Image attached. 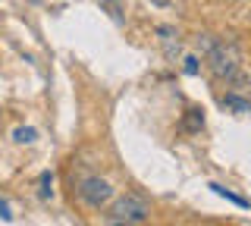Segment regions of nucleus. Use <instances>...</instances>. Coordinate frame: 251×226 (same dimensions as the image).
<instances>
[{
    "label": "nucleus",
    "mask_w": 251,
    "mask_h": 226,
    "mask_svg": "<svg viewBox=\"0 0 251 226\" xmlns=\"http://www.w3.org/2000/svg\"><path fill=\"white\" fill-rule=\"evenodd\" d=\"M107 226H145V223H123V220H110Z\"/></svg>",
    "instance_id": "obj_13"
},
{
    "label": "nucleus",
    "mask_w": 251,
    "mask_h": 226,
    "mask_svg": "<svg viewBox=\"0 0 251 226\" xmlns=\"http://www.w3.org/2000/svg\"><path fill=\"white\" fill-rule=\"evenodd\" d=\"M78 198L91 210H104L110 201H113V185L100 176H82L78 179Z\"/></svg>",
    "instance_id": "obj_3"
},
{
    "label": "nucleus",
    "mask_w": 251,
    "mask_h": 226,
    "mask_svg": "<svg viewBox=\"0 0 251 226\" xmlns=\"http://www.w3.org/2000/svg\"><path fill=\"white\" fill-rule=\"evenodd\" d=\"M207 69L217 82L232 85L235 91H245V85L251 82V75L245 73V60L235 41H214L207 48Z\"/></svg>",
    "instance_id": "obj_1"
},
{
    "label": "nucleus",
    "mask_w": 251,
    "mask_h": 226,
    "mask_svg": "<svg viewBox=\"0 0 251 226\" xmlns=\"http://www.w3.org/2000/svg\"><path fill=\"white\" fill-rule=\"evenodd\" d=\"M13 138H16L19 145H28V142H35V138H38V132L31 129V126H19V129L13 132Z\"/></svg>",
    "instance_id": "obj_8"
},
{
    "label": "nucleus",
    "mask_w": 251,
    "mask_h": 226,
    "mask_svg": "<svg viewBox=\"0 0 251 226\" xmlns=\"http://www.w3.org/2000/svg\"><path fill=\"white\" fill-rule=\"evenodd\" d=\"M100 6H104V10H110V16H113L116 22H123V13H120V6H116L113 0H100Z\"/></svg>",
    "instance_id": "obj_10"
},
{
    "label": "nucleus",
    "mask_w": 251,
    "mask_h": 226,
    "mask_svg": "<svg viewBox=\"0 0 251 226\" xmlns=\"http://www.w3.org/2000/svg\"><path fill=\"white\" fill-rule=\"evenodd\" d=\"M107 214H110V220H123V223H148L151 220V201L138 192H126L110 201Z\"/></svg>",
    "instance_id": "obj_2"
},
{
    "label": "nucleus",
    "mask_w": 251,
    "mask_h": 226,
    "mask_svg": "<svg viewBox=\"0 0 251 226\" xmlns=\"http://www.w3.org/2000/svg\"><path fill=\"white\" fill-rule=\"evenodd\" d=\"M223 104L229 107V110H235V113H251V100L239 98L235 91H232V95H226V98H223Z\"/></svg>",
    "instance_id": "obj_6"
},
{
    "label": "nucleus",
    "mask_w": 251,
    "mask_h": 226,
    "mask_svg": "<svg viewBox=\"0 0 251 226\" xmlns=\"http://www.w3.org/2000/svg\"><path fill=\"white\" fill-rule=\"evenodd\" d=\"M154 6H170V0H151Z\"/></svg>",
    "instance_id": "obj_14"
},
{
    "label": "nucleus",
    "mask_w": 251,
    "mask_h": 226,
    "mask_svg": "<svg viewBox=\"0 0 251 226\" xmlns=\"http://www.w3.org/2000/svg\"><path fill=\"white\" fill-rule=\"evenodd\" d=\"M0 217H3V220H13V214H10V207H6V201H0Z\"/></svg>",
    "instance_id": "obj_12"
},
{
    "label": "nucleus",
    "mask_w": 251,
    "mask_h": 226,
    "mask_svg": "<svg viewBox=\"0 0 251 226\" xmlns=\"http://www.w3.org/2000/svg\"><path fill=\"white\" fill-rule=\"evenodd\" d=\"M157 38H160V48H163V57L176 63V57L182 53V38L173 25H157Z\"/></svg>",
    "instance_id": "obj_4"
},
{
    "label": "nucleus",
    "mask_w": 251,
    "mask_h": 226,
    "mask_svg": "<svg viewBox=\"0 0 251 226\" xmlns=\"http://www.w3.org/2000/svg\"><path fill=\"white\" fill-rule=\"evenodd\" d=\"M198 63H201L198 57H185V73H188V75H198V73H201Z\"/></svg>",
    "instance_id": "obj_11"
},
{
    "label": "nucleus",
    "mask_w": 251,
    "mask_h": 226,
    "mask_svg": "<svg viewBox=\"0 0 251 226\" xmlns=\"http://www.w3.org/2000/svg\"><path fill=\"white\" fill-rule=\"evenodd\" d=\"M201 126H204V110H198V107L185 110V116H182V129H185V132H201Z\"/></svg>",
    "instance_id": "obj_5"
},
{
    "label": "nucleus",
    "mask_w": 251,
    "mask_h": 226,
    "mask_svg": "<svg viewBox=\"0 0 251 226\" xmlns=\"http://www.w3.org/2000/svg\"><path fill=\"white\" fill-rule=\"evenodd\" d=\"M50 185H53V176L50 173H41V198H50V195H53Z\"/></svg>",
    "instance_id": "obj_9"
},
{
    "label": "nucleus",
    "mask_w": 251,
    "mask_h": 226,
    "mask_svg": "<svg viewBox=\"0 0 251 226\" xmlns=\"http://www.w3.org/2000/svg\"><path fill=\"white\" fill-rule=\"evenodd\" d=\"M210 189H214L220 198H226V201H232V204H239V207H248V201L242 198V195H232L229 189H223V185H217V182H210Z\"/></svg>",
    "instance_id": "obj_7"
}]
</instances>
